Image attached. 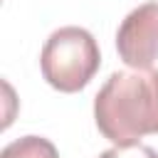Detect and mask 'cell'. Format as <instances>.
Masks as SVG:
<instances>
[{
	"label": "cell",
	"instance_id": "3",
	"mask_svg": "<svg viewBox=\"0 0 158 158\" xmlns=\"http://www.w3.org/2000/svg\"><path fill=\"white\" fill-rule=\"evenodd\" d=\"M116 49L131 69H151L158 59V2L131 10L116 32Z\"/></svg>",
	"mask_w": 158,
	"mask_h": 158
},
{
	"label": "cell",
	"instance_id": "1",
	"mask_svg": "<svg viewBox=\"0 0 158 158\" xmlns=\"http://www.w3.org/2000/svg\"><path fill=\"white\" fill-rule=\"evenodd\" d=\"M94 118L114 146L158 133V69L114 72L94 96Z\"/></svg>",
	"mask_w": 158,
	"mask_h": 158
},
{
	"label": "cell",
	"instance_id": "2",
	"mask_svg": "<svg viewBox=\"0 0 158 158\" xmlns=\"http://www.w3.org/2000/svg\"><path fill=\"white\" fill-rule=\"evenodd\" d=\"M101 54L94 35L84 27L67 25L54 30L40 54L42 77L57 91H81L99 72Z\"/></svg>",
	"mask_w": 158,
	"mask_h": 158
},
{
	"label": "cell",
	"instance_id": "5",
	"mask_svg": "<svg viewBox=\"0 0 158 158\" xmlns=\"http://www.w3.org/2000/svg\"><path fill=\"white\" fill-rule=\"evenodd\" d=\"M99 158H158V151L143 143H123L104 151Z\"/></svg>",
	"mask_w": 158,
	"mask_h": 158
},
{
	"label": "cell",
	"instance_id": "4",
	"mask_svg": "<svg viewBox=\"0 0 158 158\" xmlns=\"http://www.w3.org/2000/svg\"><path fill=\"white\" fill-rule=\"evenodd\" d=\"M0 158H59L52 141L42 136H22L12 143H7L0 153Z\"/></svg>",
	"mask_w": 158,
	"mask_h": 158
}]
</instances>
